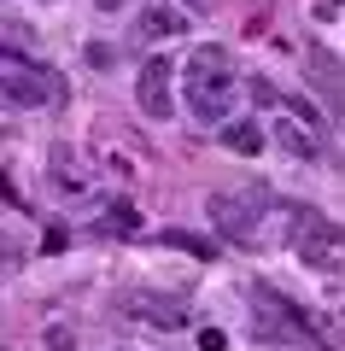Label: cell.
I'll list each match as a JSON object with an SVG mask.
<instances>
[{"label":"cell","mask_w":345,"mask_h":351,"mask_svg":"<svg viewBox=\"0 0 345 351\" xmlns=\"http://www.w3.org/2000/svg\"><path fill=\"white\" fill-rule=\"evenodd\" d=\"M182 82H187V112H193L199 123H222V117L235 112V71H228V53L222 47L187 53Z\"/></svg>","instance_id":"6da1fadb"},{"label":"cell","mask_w":345,"mask_h":351,"mask_svg":"<svg viewBox=\"0 0 345 351\" xmlns=\"http://www.w3.org/2000/svg\"><path fill=\"white\" fill-rule=\"evenodd\" d=\"M281 223H287V240H293V252L310 263V269H322V276H333L345 258V228L328 223L322 211H310V205H281Z\"/></svg>","instance_id":"7a4b0ae2"},{"label":"cell","mask_w":345,"mask_h":351,"mask_svg":"<svg viewBox=\"0 0 345 351\" xmlns=\"http://www.w3.org/2000/svg\"><path fill=\"white\" fill-rule=\"evenodd\" d=\"M0 94H6V106H53L59 76H53V64H36L18 47H6L0 53Z\"/></svg>","instance_id":"3957f363"},{"label":"cell","mask_w":345,"mask_h":351,"mask_svg":"<svg viewBox=\"0 0 345 351\" xmlns=\"http://www.w3.org/2000/svg\"><path fill=\"white\" fill-rule=\"evenodd\" d=\"M263 193L258 188H240V193H211V223H217V234L240 240V246H252L258 240V223H263Z\"/></svg>","instance_id":"277c9868"},{"label":"cell","mask_w":345,"mask_h":351,"mask_svg":"<svg viewBox=\"0 0 345 351\" xmlns=\"http://www.w3.org/2000/svg\"><path fill=\"white\" fill-rule=\"evenodd\" d=\"M176 71H182V64H170L164 53H152V59L141 64L135 100H141V112H147V117H170L176 112Z\"/></svg>","instance_id":"5b68a950"},{"label":"cell","mask_w":345,"mask_h":351,"mask_svg":"<svg viewBox=\"0 0 345 351\" xmlns=\"http://www.w3.org/2000/svg\"><path fill=\"white\" fill-rule=\"evenodd\" d=\"M258 334L263 339H305V334H316V328H310V316L298 311L293 299H287V293H275V287H258Z\"/></svg>","instance_id":"8992f818"},{"label":"cell","mask_w":345,"mask_h":351,"mask_svg":"<svg viewBox=\"0 0 345 351\" xmlns=\"http://www.w3.org/2000/svg\"><path fill=\"white\" fill-rule=\"evenodd\" d=\"M275 141H281V152H293V158H322V141H316V129L305 123V117H275Z\"/></svg>","instance_id":"52a82bcc"},{"label":"cell","mask_w":345,"mask_h":351,"mask_svg":"<svg viewBox=\"0 0 345 351\" xmlns=\"http://www.w3.org/2000/svg\"><path fill=\"white\" fill-rule=\"evenodd\" d=\"M129 316H141V322H152V328H182L187 322V311L176 299H158V293H135L129 299Z\"/></svg>","instance_id":"ba28073f"},{"label":"cell","mask_w":345,"mask_h":351,"mask_svg":"<svg viewBox=\"0 0 345 351\" xmlns=\"http://www.w3.org/2000/svg\"><path fill=\"white\" fill-rule=\"evenodd\" d=\"M164 246H176V252H187V258H217V240H205V234H187V228H164Z\"/></svg>","instance_id":"9c48e42d"},{"label":"cell","mask_w":345,"mask_h":351,"mask_svg":"<svg viewBox=\"0 0 345 351\" xmlns=\"http://www.w3.org/2000/svg\"><path fill=\"white\" fill-rule=\"evenodd\" d=\"M182 18H176V12H147V18H141V36H147V41H164V36H182Z\"/></svg>","instance_id":"30bf717a"},{"label":"cell","mask_w":345,"mask_h":351,"mask_svg":"<svg viewBox=\"0 0 345 351\" xmlns=\"http://www.w3.org/2000/svg\"><path fill=\"white\" fill-rule=\"evenodd\" d=\"M222 141H228L235 152H246V158H252V152H263V129H258V123H235V129H222Z\"/></svg>","instance_id":"8fae6325"},{"label":"cell","mask_w":345,"mask_h":351,"mask_svg":"<svg viewBox=\"0 0 345 351\" xmlns=\"http://www.w3.org/2000/svg\"><path fill=\"white\" fill-rule=\"evenodd\" d=\"M310 76H316V82H328V88H340V59H333V53H322V47H310Z\"/></svg>","instance_id":"7c38bea8"},{"label":"cell","mask_w":345,"mask_h":351,"mask_svg":"<svg viewBox=\"0 0 345 351\" xmlns=\"http://www.w3.org/2000/svg\"><path fill=\"white\" fill-rule=\"evenodd\" d=\"M106 228H111V234H129V228H135V205H111Z\"/></svg>","instance_id":"4fadbf2b"},{"label":"cell","mask_w":345,"mask_h":351,"mask_svg":"<svg viewBox=\"0 0 345 351\" xmlns=\"http://www.w3.org/2000/svg\"><path fill=\"white\" fill-rule=\"evenodd\" d=\"M199 351H228V334H222V328H205V334H199Z\"/></svg>","instance_id":"5bb4252c"},{"label":"cell","mask_w":345,"mask_h":351,"mask_svg":"<svg viewBox=\"0 0 345 351\" xmlns=\"http://www.w3.org/2000/svg\"><path fill=\"white\" fill-rule=\"evenodd\" d=\"M47 346H53V351H71V346H76V334H71V328H53Z\"/></svg>","instance_id":"9a60e30c"},{"label":"cell","mask_w":345,"mask_h":351,"mask_svg":"<svg viewBox=\"0 0 345 351\" xmlns=\"http://www.w3.org/2000/svg\"><path fill=\"white\" fill-rule=\"evenodd\" d=\"M99 12H123V0H94Z\"/></svg>","instance_id":"2e32d148"}]
</instances>
